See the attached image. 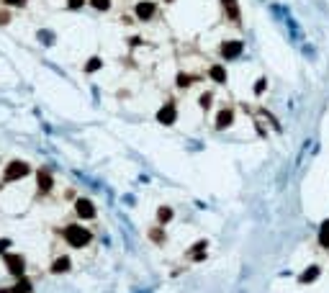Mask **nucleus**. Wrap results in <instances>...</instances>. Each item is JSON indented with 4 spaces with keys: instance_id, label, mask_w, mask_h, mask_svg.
Listing matches in <instances>:
<instances>
[{
    "instance_id": "nucleus-11",
    "label": "nucleus",
    "mask_w": 329,
    "mask_h": 293,
    "mask_svg": "<svg viewBox=\"0 0 329 293\" xmlns=\"http://www.w3.org/2000/svg\"><path fill=\"white\" fill-rule=\"evenodd\" d=\"M221 5L232 21H239V5H237V0H221Z\"/></svg>"
},
{
    "instance_id": "nucleus-2",
    "label": "nucleus",
    "mask_w": 329,
    "mask_h": 293,
    "mask_svg": "<svg viewBox=\"0 0 329 293\" xmlns=\"http://www.w3.org/2000/svg\"><path fill=\"white\" fill-rule=\"evenodd\" d=\"M29 172H31V165H29V162L13 160V162H8V167H5V172H3V180H5V183H13V180L26 178Z\"/></svg>"
},
{
    "instance_id": "nucleus-20",
    "label": "nucleus",
    "mask_w": 329,
    "mask_h": 293,
    "mask_svg": "<svg viewBox=\"0 0 329 293\" xmlns=\"http://www.w3.org/2000/svg\"><path fill=\"white\" fill-rule=\"evenodd\" d=\"M100 65H103V62H100V57H93L85 65V72H95V70H100Z\"/></svg>"
},
{
    "instance_id": "nucleus-3",
    "label": "nucleus",
    "mask_w": 329,
    "mask_h": 293,
    "mask_svg": "<svg viewBox=\"0 0 329 293\" xmlns=\"http://www.w3.org/2000/svg\"><path fill=\"white\" fill-rule=\"evenodd\" d=\"M3 257H5V268H8L11 275H16V278H23L26 275V260L18 252H5Z\"/></svg>"
},
{
    "instance_id": "nucleus-22",
    "label": "nucleus",
    "mask_w": 329,
    "mask_h": 293,
    "mask_svg": "<svg viewBox=\"0 0 329 293\" xmlns=\"http://www.w3.org/2000/svg\"><path fill=\"white\" fill-rule=\"evenodd\" d=\"M149 237H152V242H157V244H162L164 239H167V237H162V229H152Z\"/></svg>"
},
{
    "instance_id": "nucleus-14",
    "label": "nucleus",
    "mask_w": 329,
    "mask_h": 293,
    "mask_svg": "<svg viewBox=\"0 0 329 293\" xmlns=\"http://www.w3.org/2000/svg\"><path fill=\"white\" fill-rule=\"evenodd\" d=\"M11 293H31V280L29 278H18V283H16V286H13V291Z\"/></svg>"
},
{
    "instance_id": "nucleus-10",
    "label": "nucleus",
    "mask_w": 329,
    "mask_h": 293,
    "mask_svg": "<svg viewBox=\"0 0 329 293\" xmlns=\"http://www.w3.org/2000/svg\"><path fill=\"white\" fill-rule=\"evenodd\" d=\"M152 16H154V3H139V5H136V18L149 21Z\"/></svg>"
},
{
    "instance_id": "nucleus-26",
    "label": "nucleus",
    "mask_w": 329,
    "mask_h": 293,
    "mask_svg": "<svg viewBox=\"0 0 329 293\" xmlns=\"http://www.w3.org/2000/svg\"><path fill=\"white\" fill-rule=\"evenodd\" d=\"M8 5H23V0H5Z\"/></svg>"
},
{
    "instance_id": "nucleus-9",
    "label": "nucleus",
    "mask_w": 329,
    "mask_h": 293,
    "mask_svg": "<svg viewBox=\"0 0 329 293\" xmlns=\"http://www.w3.org/2000/svg\"><path fill=\"white\" fill-rule=\"evenodd\" d=\"M70 257H67V255H62V257H57V260H54L52 262V273H57V275H62V273H67L70 270Z\"/></svg>"
},
{
    "instance_id": "nucleus-17",
    "label": "nucleus",
    "mask_w": 329,
    "mask_h": 293,
    "mask_svg": "<svg viewBox=\"0 0 329 293\" xmlns=\"http://www.w3.org/2000/svg\"><path fill=\"white\" fill-rule=\"evenodd\" d=\"M170 219H172V208H167V206H162V208H160V211H157V221H160V224H167V221H170Z\"/></svg>"
},
{
    "instance_id": "nucleus-23",
    "label": "nucleus",
    "mask_w": 329,
    "mask_h": 293,
    "mask_svg": "<svg viewBox=\"0 0 329 293\" xmlns=\"http://www.w3.org/2000/svg\"><path fill=\"white\" fill-rule=\"evenodd\" d=\"M265 85H268V80H265V77H260L257 82H255V93H257V95H262V93H265Z\"/></svg>"
},
{
    "instance_id": "nucleus-8",
    "label": "nucleus",
    "mask_w": 329,
    "mask_h": 293,
    "mask_svg": "<svg viewBox=\"0 0 329 293\" xmlns=\"http://www.w3.org/2000/svg\"><path fill=\"white\" fill-rule=\"evenodd\" d=\"M234 124V111L232 108H221L216 116V129H226V126H232Z\"/></svg>"
},
{
    "instance_id": "nucleus-13",
    "label": "nucleus",
    "mask_w": 329,
    "mask_h": 293,
    "mask_svg": "<svg viewBox=\"0 0 329 293\" xmlns=\"http://www.w3.org/2000/svg\"><path fill=\"white\" fill-rule=\"evenodd\" d=\"M208 75H211L214 82H226V70L221 65H214L211 70H208Z\"/></svg>"
},
{
    "instance_id": "nucleus-1",
    "label": "nucleus",
    "mask_w": 329,
    "mask_h": 293,
    "mask_svg": "<svg viewBox=\"0 0 329 293\" xmlns=\"http://www.w3.org/2000/svg\"><path fill=\"white\" fill-rule=\"evenodd\" d=\"M62 237H65V242H67L70 247H77V250H80V247H88L90 239H93V234H90L82 224H70V226H65Z\"/></svg>"
},
{
    "instance_id": "nucleus-6",
    "label": "nucleus",
    "mask_w": 329,
    "mask_h": 293,
    "mask_svg": "<svg viewBox=\"0 0 329 293\" xmlns=\"http://www.w3.org/2000/svg\"><path fill=\"white\" fill-rule=\"evenodd\" d=\"M242 52H244V44L242 41H224L221 44V57L224 59H237Z\"/></svg>"
},
{
    "instance_id": "nucleus-12",
    "label": "nucleus",
    "mask_w": 329,
    "mask_h": 293,
    "mask_svg": "<svg viewBox=\"0 0 329 293\" xmlns=\"http://www.w3.org/2000/svg\"><path fill=\"white\" fill-rule=\"evenodd\" d=\"M319 244H322L324 250H329V219H324L322 226H319Z\"/></svg>"
},
{
    "instance_id": "nucleus-4",
    "label": "nucleus",
    "mask_w": 329,
    "mask_h": 293,
    "mask_svg": "<svg viewBox=\"0 0 329 293\" xmlns=\"http://www.w3.org/2000/svg\"><path fill=\"white\" fill-rule=\"evenodd\" d=\"M36 183H39V193H49L54 188V175L47 167H41V170H36Z\"/></svg>"
},
{
    "instance_id": "nucleus-5",
    "label": "nucleus",
    "mask_w": 329,
    "mask_h": 293,
    "mask_svg": "<svg viewBox=\"0 0 329 293\" xmlns=\"http://www.w3.org/2000/svg\"><path fill=\"white\" fill-rule=\"evenodd\" d=\"M75 214L80 219H95V206H93V201H88V198H77V203H75Z\"/></svg>"
},
{
    "instance_id": "nucleus-7",
    "label": "nucleus",
    "mask_w": 329,
    "mask_h": 293,
    "mask_svg": "<svg viewBox=\"0 0 329 293\" xmlns=\"http://www.w3.org/2000/svg\"><path fill=\"white\" fill-rule=\"evenodd\" d=\"M175 118H178V111H175V106H172V103L162 106L157 111V121L164 124V126H172V124H175Z\"/></svg>"
},
{
    "instance_id": "nucleus-25",
    "label": "nucleus",
    "mask_w": 329,
    "mask_h": 293,
    "mask_svg": "<svg viewBox=\"0 0 329 293\" xmlns=\"http://www.w3.org/2000/svg\"><path fill=\"white\" fill-rule=\"evenodd\" d=\"M8 247H11V239H0V255H5Z\"/></svg>"
},
{
    "instance_id": "nucleus-21",
    "label": "nucleus",
    "mask_w": 329,
    "mask_h": 293,
    "mask_svg": "<svg viewBox=\"0 0 329 293\" xmlns=\"http://www.w3.org/2000/svg\"><path fill=\"white\" fill-rule=\"evenodd\" d=\"M193 85V77L190 75H178V88H190Z\"/></svg>"
},
{
    "instance_id": "nucleus-18",
    "label": "nucleus",
    "mask_w": 329,
    "mask_h": 293,
    "mask_svg": "<svg viewBox=\"0 0 329 293\" xmlns=\"http://www.w3.org/2000/svg\"><path fill=\"white\" fill-rule=\"evenodd\" d=\"M90 5H93L95 11H108V8H111V0H90Z\"/></svg>"
},
{
    "instance_id": "nucleus-24",
    "label": "nucleus",
    "mask_w": 329,
    "mask_h": 293,
    "mask_svg": "<svg viewBox=\"0 0 329 293\" xmlns=\"http://www.w3.org/2000/svg\"><path fill=\"white\" fill-rule=\"evenodd\" d=\"M82 5H85V0H67V8H72V11H77Z\"/></svg>"
},
{
    "instance_id": "nucleus-19",
    "label": "nucleus",
    "mask_w": 329,
    "mask_h": 293,
    "mask_svg": "<svg viewBox=\"0 0 329 293\" xmlns=\"http://www.w3.org/2000/svg\"><path fill=\"white\" fill-rule=\"evenodd\" d=\"M211 103H214V95H211V93H203V95H201V108H203V111H208V108H211Z\"/></svg>"
},
{
    "instance_id": "nucleus-27",
    "label": "nucleus",
    "mask_w": 329,
    "mask_h": 293,
    "mask_svg": "<svg viewBox=\"0 0 329 293\" xmlns=\"http://www.w3.org/2000/svg\"><path fill=\"white\" fill-rule=\"evenodd\" d=\"M0 293H11V291H8V288H0Z\"/></svg>"
},
{
    "instance_id": "nucleus-15",
    "label": "nucleus",
    "mask_w": 329,
    "mask_h": 293,
    "mask_svg": "<svg viewBox=\"0 0 329 293\" xmlns=\"http://www.w3.org/2000/svg\"><path fill=\"white\" fill-rule=\"evenodd\" d=\"M316 278H319V265H311V268H309V270H306L298 280H301V283H314Z\"/></svg>"
},
{
    "instance_id": "nucleus-16",
    "label": "nucleus",
    "mask_w": 329,
    "mask_h": 293,
    "mask_svg": "<svg viewBox=\"0 0 329 293\" xmlns=\"http://www.w3.org/2000/svg\"><path fill=\"white\" fill-rule=\"evenodd\" d=\"M208 247V242L206 239H201V242H196L193 247H190V252H193V260H203V250Z\"/></svg>"
}]
</instances>
